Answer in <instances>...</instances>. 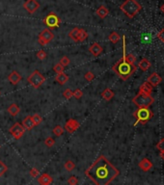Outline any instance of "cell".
Segmentation results:
<instances>
[{
	"mask_svg": "<svg viewBox=\"0 0 164 185\" xmlns=\"http://www.w3.org/2000/svg\"><path fill=\"white\" fill-rule=\"evenodd\" d=\"M21 79H22L21 75H20L17 71H13L10 73V74H9V76H8V80L10 81L13 85L19 84V83L21 81Z\"/></svg>",
	"mask_w": 164,
	"mask_h": 185,
	"instance_id": "14",
	"label": "cell"
},
{
	"mask_svg": "<svg viewBox=\"0 0 164 185\" xmlns=\"http://www.w3.org/2000/svg\"><path fill=\"white\" fill-rule=\"evenodd\" d=\"M20 112V108L19 105H17L15 103L11 104L10 106L8 107V113L10 114L13 117H16L17 115H19Z\"/></svg>",
	"mask_w": 164,
	"mask_h": 185,
	"instance_id": "21",
	"label": "cell"
},
{
	"mask_svg": "<svg viewBox=\"0 0 164 185\" xmlns=\"http://www.w3.org/2000/svg\"><path fill=\"white\" fill-rule=\"evenodd\" d=\"M53 134L55 135L56 137H59V136H61L62 134L64 133V129L62 128V126H56L55 127L53 128V130H52Z\"/></svg>",
	"mask_w": 164,
	"mask_h": 185,
	"instance_id": "28",
	"label": "cell"
},
{
	"mask_svg": "<svg viewBox=\"0 0 164 185\" xmlns=\"http://www.w3.org/2000/svg\"><path fill=\"white\" fill-rule=\"evenodd\" d=\"M136 69H137V67L135 66V64H130L127 61H126L124 56L112 67V71H114V72L122 80H127L133 74Z\"/></svg>",
	"mask_w": 164,
	"mask_h": 185,
	"instance_id": "2",
	"label": "cell"
},
{
	"mask_svg": "<svg viewBox=\"0 0 164 185\" xmlns=\"http://www.w3.org/2000/svg\"><path fill=\"white\" fill-rule=\"evenodd\" d=\"M133 116L137 119L136 120V122L134 123V126H136L138 123L145 124L146 123H148L150 120L153 118V113L152 112V110L149 107H139L133 113Z\"/></svg>",
	"mask_w": 164,
	"mask_h": 185,
	"instance_id": "4",
	"label": "cell"
},
{
	"mask_svg": "<svg viewBox=\"0 0 164 185\" xmlns=\"http://www.w3.org/2000/svg\"><path fill=\"white\" fill-rule=\"evenodd\" d=\"M147 81H148L153 87H156V86H157V85L160 84L161 81H162V78H161L160 75L158 74V73L153 72V73H152V74L149 76V78H148Z\"/></svg>",
	"mask_w": 164,
	"mask_h": 185,
	"instance_id": "13",
	"label": "cell"
},
{
	"mask_svg": "<svg viewBox=\"0 0 164 185\" xmlns=\"http://www.w3.org/2000/svg\"><path fill=\"white\" fill-rule=\"evenodd\" d=\"M55 80L59 83L60 85H64L69 81V76H68L66 73L61 72V73H58V74L55 76Z\"/></svg>",
	"mask_w": 164,
	"mask_h": 185,
	"instance_id": "23",
	"label": "cell"
},
{
	"mask_svg": "<svg viewBox=\"0 0 164 185\" xmlns=\"http://www.w3.org/2000/svg\"><path fill=\"white\" fill-rule=\"evenodd\" d=\"M84 77H85L86 80L90 82V81H92L94 78H95V75H94V73H93L92 71H87V72L85 73Z\"/></svg>",
	"mask_w": 164,
	"mask_h": 185,
	"instance_id": "35",
	"label": "cell"
},
{
	"mask_svg": "<svg viewBox=\"0 0 164 185\" xmlns=\"http://www.w3.org/2000/svg\"><path fill=\"white\" fill-rule=\"evenodd\" d=\"M153 91V86L150 84V83L147 81L143 83L142 85L139 88V92L140 94H144V95H151Z\"/></svg>",
	"mask_w": 164,
	"mask_h": 185,
	"instance_id": "18",
	"label": "cell"
},
{
	"mask_svg": "<svg viewBox=\"0 0 164 185\" xmlns=\"http://www.w3.org/2000/svg\"><path fill=\"white\" fill-rule=\"evenodd\" d=\"M68 183L71 184V185H76L77 183H78V180H77V178L75 177H69V179H68Z\"/></svg>",
	"mask_w": 164,
	"mask_h": 185,
	"instance_id": "38",
	"label": "cell"
},
{
	"mask_svg": "<svg viewBox=\"0 0 164 185\" xmlns=\"http://www.w3.org/2000/svg\"><path fill=\"white\" fill-rule=\"evenodd\" d=\"M23 8L29 14H34L39 10L40 4L37 0H26L23 3Z\"/></svg>",
	"mask_w": 164,
	"mask_h": 185,
	"instance_id": "10",
	"label": "cell"
},
{
	"mask_svg": "<svg viewBox=\"0 0 164 185\" xmlns=\"http://www.w3.org/2000/svg\"><path fill=\"white\" fill-rule=\"evenodd\" d=\"M36 55H37V58L40 59V60H44L47 56V52L44 51V50H40V51L37 52V54Z\"/></svg>",
	"mask_w": 164,
	"mask_h": 185,
	"instance_id": "34",
	"label": "cell"
},
{
	"mask_svg": "<svg viewBox=\"0 0 164 185\" xmlns=\"http://www.w3.org/2000/svg\"><path fill=\"white\" fill-rule=\"evenodd\" d=\"M44 24L48 29H56L61 24V20L55 13H49L43 20Z\"/></svg>",
	"mask_w": 164,
	"mask_h": 185,
	"instance_id": "7",
	"label": "cell"
},
{
	"mask_svg": "<svg viewBox=\"0 0 164 185\" xmlns=\"http://www.w3.org/2000/svg\"><path fill=\"white\" fill-rule=\"evenodd\" d=\"M63 96L66 99H70L74 96V92H72L71 89H66L63 92Z\"/></svg>",
	"mask_w": 164,
	"mask_h": 185,
	"instance_id": "29",
	"label": "cell"
},
{
	"mask_svg": "<svg viewBox=\"0 0 164 185\" xmlns=\"http://www.w3.org/2000/svg\"><path fill=\"white\" fill-rule=\"evenodd\" d=\"M138 67L140 68L141 71H147L148 68L151 67V63H150V61H149L147 58H143V59L140 61V63H139V65H138Z\"/></svg>",
	"mask_w": 164,
	"mask_h": 185,
	"instance_id": "24",
	"label": "cell"
},
{
	"mask_svg": "<svg viewBox=\"0 0 164 185\" xmlns=\"http://www.w3.org/2000/svg\"><path fill=\"white\" fill-rule=\"evenodd\" d=\"M96 14H97V16L99 17V18H105L107 16H108V14H109V10L108 9L104 6V5H102V6H99L98 9H97V11H96Z\"/></svg>",
	"mask_w": 164,
	"mask_h": 185,
	"instance_id": "20",
	"label": "cell"
},
{
	"mask_svg": "<svg viewBox=\"0 0 164 185\" xmlns=\"http://www.w3.org/2000/svg\"><path fill=\"white\" fill-rule=\"evenodd\" d=\"M120 9L126 17L133 18L141 11L142 7L136 0H126L120 6Z\"/></svg>",
	"mask_w": 164,
	"mask_h": 185,
	"instance_id": "3",
	"label": "cell"
},
{
	"mask_svg": "<svg viewBox=\"0 0 164 185\" xmlns=\"http://www.w3.org/2000/svg\"><path fill=\"white\" fill-rule=\"evenodd\" d=\"M53 71H55V73H61V72H64V67L62 66V65L60 63L56 64L55 66L53 67Z\"/></svg>",
	"mask_w": 164,
	"mask_h": 185,
	"instance_id": "32",
	"label": "cell"
},
{
	"mask_svg": "<svg viewBox=\"0 0 164 185\" xmlns=\"http://www.w3.org/2000/svg\"><path fill=\"white\" fill-rule=\"evenodd\" d=\"M64 167H65V169L68 171V172H71V171H74L75 169V164L74 161L71 160H68L65 165H64Z\"/></svg>",
	"mask_w": 164,
	"mask_h": 185,
	"instance_id": "26",
	"label": "cell"
},
{
	"mask_svg": "<svg viewBox=\"0 0 164 185\" xmlns=\"http://www.w3.org/2000/svg\"><path fill=\"white\" fill-rule=\"evenodd\" d=\"M0 147H1V146H0Z\"/></svg>",
	"mask_w": 164,
	"mask_h": 185,
	"instance_id": "44",
	"label": "cell"
},
{
	"mask_svg": "<svg viewBox=\"0 0 164 185\" xmlns=\"http://www.w3.org/2000/svg\"><path fill=\"white\" fill-rule=\"evenodd\" d=\"M160 156H161V158L164 160V150H162V151H160Z\"/></svg>",
	"mask_w": 164,
	"mask_h": 185,
	"instance_id": "41",
	"label": "cell"
},
{
	"mask_svg": "<svg viewBox=\"0 0 164 185\" xmlns=\"http://www.w3.org/2000/svg\"><path fill=\"white\" fill-rule=\"evenodd\" d=\"M59 63H60L62 66L65 68V67H67V66H69V64H70L71 62H70V59L68 58L67 56H64V57H62V58L60 59V62H59Z\"/></svg>",
	"mask_w": 164,
	"mask_h": 185,
	"instance_id": "33",
	"label": "cell"
},
{
	"mask_svg": "<svg viewBox=\"0 0 164 185\" xmlns=\"http://www.w3.org/2000/svg\"><path fill=\"white\" fill-rule=\"evenodd\" d=\"M160 10H161V12L164 14V4H162V5H161V7H160Z\"/></svg>",
	"mask_w": 164,
	"mask_h": 185,
	"instance_id": "42",
	"label": "cell"
},
{
	"mask_svg": "<svg viewBox=\"0 0 164 185\" xmlns=\"http://www.w3.org/2000/svg\"><path fill=\"white\" fill-rule=\"evenodd\" d=\"M0 96H1V92H0Z\"/></svg>",
	"mask_w": 164,
	"mask_h": 185,
	"instance_id": "43",
	"label": "cell"
},
{
	"mask_svg": "<svg viewBox=\"0 0 164 185\" xmlns=\"http://www.w3.org/2000/svg\"><path fill=\"white\" fill-rule=\"evenodd\" d=\"M32 120H33L35 126H40V124L42 123V122H43V118H42V116L39 115V114H35V115L32 116Z\"/></svg>",
	"mask_w": 164,
	"mask_h": 185,
	"instance_id": "27",
	"label": "cell"
},
{
	"mask_svg": "<svg viewBox=\"0 0 164 185\" xmlns=\"http://www.w3.org/2000/svg\"><path fill=\"white\" fill-rule=\"evenodd\" d=\"M114 92L112 90H110L109 88H106L105 90H103V92H102V98L104 99V100H106V101H109V100H111L113 98H114Z\"/></svg>",
	"mask_w": 164,
	"mask_h": 185,
	"instance_id": "22",
	"label": "cell"
},
{
	"mask_svg": "<svg viewBox=\"0 0 164 185\" xmlns=\"http://www.w3.org/2000/svg\"><path fill=\"white\" fill-rule=\"evenodd\" d=\"M156 147H157V150H160V151L164 150V139H161V140L157 143Z\"/></svg>",
	"mask_w": 164,
	"mask_h": 185,
	"instance_id": "39",
	"label": "cell"
},
{
	"mask_svg": "<svg viewBox=\"0 0 164 185\" xmlns=\"http://www.w3.org/2000/svg\"><path fill=\"white\" fill-rule=\"evenodd\" d=\"M157 38L160 40L162 43H164V28L161 29L160 31L158 32V34H157Z\"/></svg>",
	"mask_w": 164,
	"mask_h": 185,
	"instance_id": "40",
	"label": "cell"
},
{
	"mask_svg": "<svg viewBox=\"0 0 164 185\" xmlns=\"http://www.w3.org/2000/svg\"><path fill=\"white\" fill-rule=\"evenodd\" d=\"M7 171H8L7 165L4 163V162L0 161V177H2V175L7 172Z\"/></svg>",
	"mask_w": 164,
	"mask_h": 185,
	"instance_id": "31",
	"label": "cell"
},
{
	"mask_svg": "<svg viewBox=\"0 0 164 185\" xmlns=\"http://www.w3.org/2000/svg\"><path fill=\"white\" fill-rule=\"evenodd\" d=\"M138 166L141 170L144 171V172H148V171H150L153 168V163L148 158H144L139 162Z\"/></svg>",
	"mask_w": 164,
	"mask_h": 185,
	"instance_id": "15",
	"label": "cell"
},
{
	"mask_svg": "<svg viewBox=\"0 0 164 185\" xmlns=\"http://www.w3.org/2000/svg\"><path fill=\"white\" fill-rule=\"evenodd\" d=\"M54 144H55V140L51 137H48L44 140V145L47 147H52L54 146Z\"/></svg>",
	"mask_w": 164,
	"mask_h": 185,
	"instance_id": "30",
	"label": "cell"
},
{
	"mask_svg": "<svg viewBox=\"0 0 164 185\" xmlns=\"http://www.w3.org/2000/svg\"><path fill=\"white\" fill-rule=\"evenodd\" d=\"M9 132L11 133V135L16 139V140H20V139L23 136V134L25 132V128L22 126V124L20 123H16L15 124H13V126L9 129Z\"/></svg>",
	"mask_w": 164,
	"mask_h": 185,
	"instance_id": "9",
	"label": "cell"
},
{
	"mask_svg": "<svg viewBox=\"0 0 164 185\" xmlns=\"http://www.w3.org/2000/svg\"><path fill=\"white\" fill-rule=\"evenodd\" d=\"M38 182L43 185H49L53 182V178L48 174H43L39 177Z\"/></svg>",
	"mask_w": 164,
	"mask_h": 185,
	"instance_id": "17",
	"label": "cell"
},
{
	"mask_svg": "<svg viewBox=\"0 0 164 185\" xmlns=\"http://www.w3.org/2000/svg\"><path fill=\"white\" fill-rule=\"evenodd\" d=\"M39 174H40V172L36 168H32L30 170V175L32 177H38Z\"/></svg>",
	"mask_w": 164,
	"mask_h": 185,
	"instance_id": "37",
	"label": "cell"
},
{
	"mask_svg": "<svg viewBox=\"0 0 164 185\" xmlns=\"http://www.w3.org/2000/svg\"><path fill=\"white\" fill-rule=\"evenodd\" d=\"M85 174L96 185H108L120 174V171L105 156L99 155L85 171Z\"/></svg>",
	"mask_w": 164,
	"mask_h": 185,
	"instance_id": "1",
	"label": "cell"
},
{
	"mask_svg": "<svg viewBox=\"0 0 164 185\" xmlns=\"http://www.w3.org/2000/svg\"><path fill=\"white\" fill-rule=\"evenodd\" d=\"M102 50H103V49H102V46L99 44H98V43H94V44L89 47V52L92 54L93 56H95V57L99 56V55L102 54Z\"/></svg>",
	"mask_w": 164,
	"mask_h": 185,
	"instance_id": "12",
	"label": "cell"
},
{
	"mask_svg": "<svg viewBox=\"0 0 164 185\" xmlns=\"http://www.w3.org/2000/svg\"><path fill=\"white\" fill-rule=\"evenodd\" d=\"M79 126H80L79 123L75 121L74 119H70L65 124V129L69 133H74L79 128Z\"/></svg>",
	"mask_w": 164,
	"mask_h": 185,
	"instance_id": "11",
	"label": "cell"
},
{
	"mask_svg": "<svg viewBox=\"0 0 164 185\" xmlns=\"http://www.w3.org/2000/svg\"><path fill=\"white\" fill-rule=\"evenodd\" d=\"M29 84L33 88H40L45 82V77L39 71H34L27 78Z\"/></svg>",
	"mask_w": 164,
	"mask_h": 185,
	"instance_id": "6",
	"label": "cell"
},
{
	"mask_svg": "<svg viewBox=\"0 0 164 185\" xmlns=\"http://www.w3.org/2000/svg\"><path fill=\"white\" fill-rule=\"evenodd\" d=\"M22 126L25 128V130H32L34 128L35 124L32 120V116H27L26 118L22 120Z\"/></svg>",
	"mask_w": 164,
	"mask_h": 185,
	"instance_id": "16",
	"label": "cell"
},
{
	"mask_svg": "<svg viewBox=\"0 0 164 185\" xmlns=\"http://www.w3.org/2000/svg\"><path fill=\"white\" fill-rule=\"evenodd\" d=\"M53 39H54V35L50 31V29L45 28L39 34L38 41L41 45H47V44L50 43Z\"/></svg>",
	"mask_w": 164,
	"mask_h": 185,
	"instance_id": "8",
	"label": "cell"
},
{
	"mask_svg": "<svg viewBox=\"0 0 164 185\" xmlns=\"http://www.w3.org/2000/svg\"><path fill=\"white\" fill-rule=\"evenodd\" d=\"M154 101V99L151 95H144L138 92L132 99V102L138 107H149Z\"/></svg>",
	"mask_w": 164,
	"mask_h": 185,
	"instance_id": "5",
	"label": "cell"
},
{
	"mask_svg": "<svg viewBox=\"0 0 164 185\" xmlns=\"http://www.w3.org/2000/svg\"><path fill=\"white\" fill-rule=\"evenodd\" d=\"M81 30L82 28H75L71 29L69 32V37L71 38V40H72L74 41H79V37H80V33H81Z\"/></svg>",
	"mask_w": 164,
	"mask_h": 185,
	"instance_id": "19",
	"label": "cell"
},
{
	"mask_svg": "<svg viewBox=\"0 0 164 185\" xmlns=\"http://www.w3.org/2000/svg\"><path fill=\"white\" fill-rule=\"evenodd\" d=\"M108 40L110 41L112 44H117V43H119V41H120L121 37H120L119 34L117 33V32H112V33L109 35Z\"/></svg>",
	"mask_w": 164,
	"mask_h": 185,
	"instance_id": "25",
	"label": "cell"
},
{
	"mask_svg": "<svg viewBox=\"0 0 164 185\" xmlns=\"http://www.w3.org/2000/svg\"><path fill=\"white\" fill-rule=\"evenodd\" d=\"M82 96H83V92H82L80 89H76L74 92V96L76 99H79L82 98Z\"/></svg>",
	"mask_w": 164,
	"mask_h": 185,
	"instance_id": "36",
	"label": "cell"
}]
</instances>
